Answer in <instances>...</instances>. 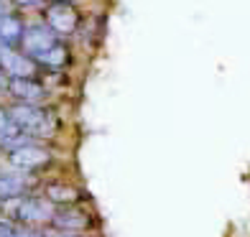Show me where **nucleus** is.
<instances>
[{
    "label": "nucleus",
    "mask_w": 250,
    "mask_h": 237,
    "mask_svg": "<svg viewBox=\"0 0 250 237\" xmlns=\"http://www.w3.org/2000/svg\"><path fill=\"white\" fill-rule=\"evenodd\" d=\"M31 181L21 174H0V204H8L18 197L28 194Z\"/></svg>",
    "instance_id": "nucleus-9"
},
{
    "label": "nucleus",
    "mask_w": 250,
    "mask_h": 237,
    "mask_svg": "<svg viewBox=\"0 0 250 237\" xmlns=\"http://www.w3.org/2000/svg\"><path fill=\"white\" fill-rule=\"evenodd\" d=\"M16 230H18V224H16V222H10V219H3V217H0V237H16Z\"/></svg>",
    "instance_id": "nucleus-13"
},
{
    "label": "nucleus",
    "mask_w": 250,
    "mask_h": 237,
    "mask_svg": "<svg viewBox=\"0 0 250 237\" xmlns=\"http://www.w3.org/2000/svg\"><path fill=\"white\" fill-rule=\"evenodd\" d=\"M66 61H69V51H66L64 43L56 41L51 49L41 51L39 56H33V64L36 66H46V69H59V66H64Z\"/></svg>",
    "instance_id": "nucleus-11"
},
{
    "label": "nucleus",
    "mask_w": 250,
    "mask_h": 237,
    "mask_svg": "<svg viewBox=\"0 0 250 237\" xmlns=\"http://www.w3.org/2000/svg\"><path fill=\"white\" fill-rule=\"evenodd\" d=\"M56 3H72V0H56Z\"/></svg>",
    "instance_id": "nucleus-18"
},
{
    "label": "nucleus",
    "mask_w": 250,
    "mask_h": 237,
    "mask_svg": "<svg viewBox=\"0 0 250 237\" xmlns=\"http://www.w3.org/2000/svg\"><path fill=\"white\" fill-rule=\"evenodd\" d=\"M5 92L21 105H39L43 97H46V89L39 82L36 77L28 79H8V89Z\"/></svg>",
    "instance_id": "nucleus-5"
},
{
    "label": "nucleus",
    "mask_w": 250,
    "mask_h": 237,
    "mask_svg": "<svg viewBox=\"0 0 250 237\" xmlns=\"http://www.w3.org/2000/svg\"><path fill=\"white\" fill-rule=\"evenodd\" d=\"M10 204V222L23 224V227H31V224H41V222H51L54 209L46 199L39 197H18Z\"/></svg>",
    "instance_id": "nucleus-2"
},
{
    "label": "nucleus",
    "mask_w": 250,
    "mask_h": 237,
    "mask_svg": "<svg viewBox=\"0 0 250 237\" xmlns=\"http://www.w3.org/2000/svg\"><path fill=\"white\" fill-rule=\"evenodd\" d=\"M0 16H3V3H0Z\"/></svg>",
    "instance_id": "nucleus-19"
},
{
    "label": "nucleus",
    "mask_w": 250,
    "mask_h": 237,
    "mask_svg": "<svg viewBox=\"0 0 250 237\" xmlns=\"http://www.w3.org/2000/svg\"><path fill=\"white\" fill-rule=\"evenodd\" d=\"M51 224H54V230H62V232H82L89 227V217L74 209H59V212H54Z\"/></svg>",
    "instance_id": "nucleus-10"
},
{
    "label": "nucleus",
    "mask_w": 250,
    "mask_h": 237,
    "mask_svg": "<svg viewBox=\"0 0 250 237\" xmlns=\"http://www.w3.org/2000/svg\"><path fill=\"white\" fill-rule=\"evenodd\" d=\"M23 20L13 13H3L0 16V43H3V49H16L21 46V39H23Z\"/></svg>",
    "instance_id": "nucleus-8"
},
{
    "label": "nucleus",
    "mask_w": 250,
    "mask_h": 237,
    "mask_svg": "<svg viewBox=\"0 0 250 237\" xmlns=\"http://www.w3.org/2000/svg\"><path fill=\"white\" fill-rule=\"evenodd\" d=\"M43 237H84L82 232H62V230H54V232H46Z\"/></svg>",
    "instance_id": "nucleus-15"
},
{
    "label": "nucleus",
    "mask_w": 250,
    "mask_h": 237,
    "mask_svg": "<svg viewBox=\"0 0 250 237\" xmlns=\"http://www.w3.org/2000/svg\"><path fill=\"white\" fill-rule=\"evenodd\" d=\"M5 89H8V74H5L3 69H0V95H3Z\"/></svg>",
    "instance_id": "nucleus-17"
},
{
    "label": "nucleus",
    "mask_w": 250,
    "mask_h": 237,
    "mask_svg": "<svg viewBox=\"0 0 250 237\" xmlns=\"http://www.w3.org/2000/svg\"><path fill=\"white\" fill-rule=\"evenodd\" d=\"M5 161L10 168H16V171H39V168L43 166H49L51 163V151H46L43 145L39 143H23V145H18V148L13 151H8L5 153Z\"/></svg>",
    "instance_id": "nucleus-3"
},
{
    "label": "nucleus",
    "mask_w": 250,
    "mask_h": 237,
    "mask_svg": "<svg viewBox=\"0 0 250 237\" xmlns=\"http://www.w3.org/2000/svg\"><path fill=\"white\" fill-rule=\"evenodd\" d=\"M8 118L10 122L26 135V138H51L54 135V128H56V120L51 112H46L39 105H10L8 107Z\"/></svg>",
    "instance_id": "nucleus-1"
},
{
    "label": "nucleus",
    "mask_w": 250,
    "mask_h": 237,
    "mask_svg": "<svg viewBox=\"0 0 250 237\" xmlns=\"http://www.w3.org/2000/svg\"><path fill=\"white\" fill-rule=\"evenodd\" d=\"M16 237H43V232L33 230V227H23V224H18V230H16Z\"/></svg>",
    "instance_id": "nucleus-14"
},
{
    "label": "nucleus",
    "mask_w": 250,
    "mask_h": 237,
    "mask_svg": "<svg viewBox=\"0 0 250 237\" xmlns=\"http://www.w3.org/2000/svg\"><path fill=\"white\" fill-rule=\"evenodd\" d=\"M0 69L8 74V79H28L36 74V64L31 56L16 49H3L0 51Z\"/></svg>",
    "instance_id": "nucleus-6"
},
{
    "label": "nucleus",
    "mask_w": 250,
    "mask_h": 237,
    "mask_svg": "<svg viewBox=\"0 0 250 237\" xmlns=\"http://www.w3.org/2000/svg\"><path fill=\"white\" fill-rule=\"evenodd\" d=\"M56 43V33H51V28L46 26H31L23 31V39H21V46H23V54L26 56H39L41 51L51 49Z\"/></svg>",
    "instance_id": "nucleus-7"
},
{
    "label": "nucleus",
    "mask_w": 250,
    "mask_h": 237,
    "mask_svg": "<svg viewBox=\"0 0 250 237\" xmlns=\"http://www.w3.org/2000/svg\"><path fill=\"white\" fill-rule=\"evenodd\" d=\"M16 5H21V8H31V5H39V3H43V0H13Z\"/></svg>",
    "instance_id": "nucleus-16"
},
{
    "label": "nucleus",
    "mask_w": 250,
    "mask_h": 237,
    "mask_svg": "<svg viewBox=\"0 0 250 237\" xmlns=\"http://www.w3.org/2000/svg\"><path fill=\"white\" fill-rule=\"evenodd\" d=\"M79 199V189L69 186V184H49L46 186V201L49 204H59V207H66V204H74Z\"/></svg>",
    "instance_id": "nucleus-12"
},
{
    "label": "nucleus",
    "mask_w": 250,
    "mask_h": 237,
    "mask_svg": "<svg viewBox=\"0 0 250 237\" xmlns=\"http://www.w3.org/2000/svg\"><path fill=\"white\" fill-rule=\"evenodd\" d=\"M43 18H46V28H51V33H56V36H69L79 26V13L69 3L49 5L43 10Z\"/></svg>",
    "instance_id": "nucleus-4"
}]
</instances>
